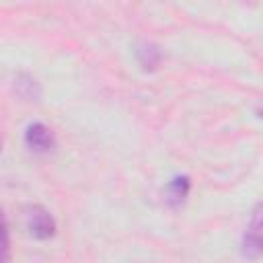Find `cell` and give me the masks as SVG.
<instances>
[{
    "label": "cell",
    "mask_w": 263,
    "mask_h": 263,
    "mask_svg": "<svg viewBox=\"0 0 263 263\" xmlns=\"http://www.w3.org/2000/svg\"><path fill=\"white\" fill-rule=\"evenodd\" d=\"M10 257V242H8V226L0 212V263H8Z\"/></svg>",
    "instance_id": "cell-7"
},
{
    "label": "cell",
    "mask_w": 263,
    "mask_h": 263,
    "mask_svg": "<svg viewBox=\"0 0 263 263\" xmlns=\"http://www.w3.org/2000/svg\"><path fill=\"white\" fill-rule=\"evenodd\" d=\"M25 218H27V228H29V232H31L35 238H49V236H53V232H55V222H53L51 214H49L45 208L33 205V208L27 210Z\"/></svg>",
    "instance_id": "cell-1"
},
{
    "label": "cell",
    "mask_w": 263,
    "mask_h": 263,
    "mask_svg": "<svg viewBox=\"0 0 263 263\" xmlns=\"http://www.w3.org/2000/svg\"><path fill=\"white\" fill-rule=\"evenodd\" d=\"M242 253L249 259H257L261 255V208L257 205L253 212V218L247 226L245 238H242Z\"/></svg>",
    "instance_id": "cell-3"
},
{
    "label": "cell",
    "mask_w": 263,
    "mask_h": 263,
    "mask_svg": "<svg viewBox=\"0 0 263 263\" xmlns=\"http://www.w3.org/2000/svg\"><path fill=\"white\" fill-rule=\"evenodd\" d=\"M25 144L29 150L33 152H49L55 146V138L51 134V129L43 123H31L25 129Z\"/></svg>",
    "instance_id": "cell-2"
},
{
    "label": "cell",
    "mask_w": 263,
    "mask_h": 263,
    "mask_svg": "<svg viewBox=\"0 0 263 263\" xmlns=\"http://www.w3.org/2000/svg\"><path fill=\"white\" fill-rule=\"evenodd\" d=\"M136 53H138V62H140V66H142L144 70H154V68L160 64V60H162L160 49H158L154 43H148V41L140 43Z\"/></svg>",
    "instance_id": "cell-5"
},
{
    "label": "cell",
    "mask_w": 263,
    "mask_h": 263,
    "mask_svg": "<svg viewBox=\"0 0 263 263\" xmlns=\"http://www.w3.org/2000/svg\"><path fill=\"white\" fill-rule=\"evenodd\" d=\"M14 86H16V92L23 97V99H29V101H37L41 90H39V84L29 76V74H21L16 80H14Z\"/></svg>",
    "instance_id": "cell-6"
},
{
    "label": "cell",
    "mask_w": 263,
    "mask_h": 263,
    "mask_svg": "<svg viewBox=\"0 0 263 263\" xmlns=\"http://www.w3.org/2000/svg\"><path fill=\"white\" fill-rule=\"evenodd\" d=\"M189 193V179L187 177H175L168 185H166V191H164V199L171 203V205H181L185 201Z\"/></svg>",
    "instance_id": "cell-4"
}]
</instances>
